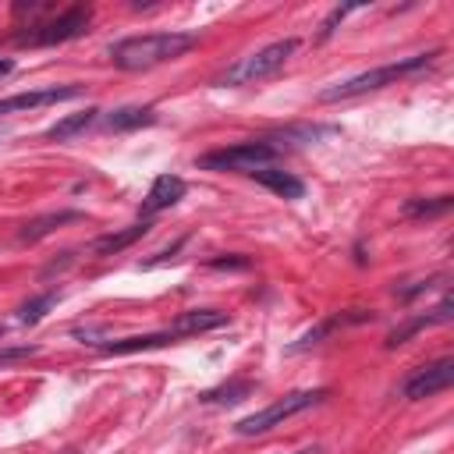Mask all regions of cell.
I'll return each mask as SVG.
<instances>
[{
    "label": "cell",
    "mask_w": 454,
    "mask_h": 454,
    "mask_svg": "<svg viewBox=\"0 0 454 454\" xmlns=\"http://www.w3.org/2000/svg\"><path fill=\"white\" fill-rule=\"evenodd\" d=\"M252 390H255V383H252V380H234V383H223V387L206 390L199 401H206V404H234V401L248 397Z\"/></svg>",
    "instance_id": "20"
},
{
    "label": "cell",
    "mask_w": 454,
    "mask_h": 454,
    "mask_svg": "<svg viewBox=\"0 0 454 454\" xmlns=\"http://www.w3.org/2000/svg\"><path fill=\"white\" fill-rule=\"evenodd\" d=\"M252 177H255L262 188H270L273 195H280V199H301V195H305L301 177H294V174L284 170V167H262V170H255Z\"/></svg>",
    "instance_id": "16"
},
{
    "label": "cell",
    "mask_w": 454,
    "mask_h": 454,
    "mask_svg": "<svg viewBox=\"0 0 454 454\" xmlns=\"http://www.w3.org/2000/svg\"><path fill=\"white\" fill-rule=\"evenodd\" d=\"M376 319V312L372 309H344V312H333V316H326L323 323H316L309 333H301L294 344H291V351H301V348H309V344H319L323 337H330L333 330H344V326H358V323H372Z\"/></svg>",
    "instance_id": "10"
},
{
    "label": "cell",
    "mask_w": 454,
    "mask_h": 454,
    "mask_svg": "<svg viewBox=\"0 0 454 454\" xmlns=\"http://www.w3.org/2000/svg\"><path fill=\"white\" fill-rule=\"evenodd\" d=\"M436 57H440V50H429V53H415V57H404V60H394V64H383V67H369V71H362V74H351V78H344V82H337V85L323 89V92H319V99H323V103L355 99V96H362V92H372V89L394 85L397 78H408V74H415V71L429 67Z\"/></svg>",
    "instance_id": "2"
},
{
    "label": "cell",
    "mask_w": 454,
    "mask_h": 454,
    "mask_svg": "<svg viewBox=\"0 0 454 454\" xmlns=\"http://www.w3.org/2000/svg\"><path fill=\"white\" fill-rule=\"evenodd\" d=\"M227 323H231V316L220 312V309H188V312H181L167 330H174V337L181 340V337H195V333L220 330V326H227Z\"/></svg>",
    "instance_id": "11"
},
{
    "label": "cell",
    "mask_w": 454,
    "mask_h": 454,
    "mask_svg": "<svg viewBox=\"0 0 454 454\" xmlns=\"http://www.w3.org/2000/svg\"><path fill=\"white\" fill-rule=\"evenodd\" d=\"M199 43V35L192 32H149V35H128L121 43L110 46V60L121 71H149L156 64L177 60L184 57L192 46Z\"/></svg>",
    "instance_id": "1"
},
{
    "label": "cell",
    "mask_w": 454,
    "mask_h": 454,
    "mask_svg": "<svg viewBox=\"0 0 454 454\" xmlns=\"http://www.w3.org/2000/svg\"><path fill=\"white\" fill-rule=\"evenodd\" d=\"M294 454H319V447H305V450H294Z\"/></svg>",
    "instance_id": "26"
},
{
    "label": "cell",
    "mask_w": 454,
    "mask_h": 454,
    "mask_svg": "<svg viewBox=\"0 0 454 454\" xmlns=\"http://www.w3.org/2000/svg\"><path fill=\"white\" fill-rule=\"evenodd\" d=\"M74 220H85V213H78V209H57V213H43V216H32V220H25V223H21V231H18V241H21V245L43 241L46 234H53L57 227H64V223H74Z\"/></svg>",
    "instance_id": "12"
},
{
    "label": "cell",
    "mask_w": 454,
    "mask_h": 454,
    "mask_svg": "<svg viewBox=\"0 0 454 454\" xmlns=\"http://www.w3.org/2000/svg\"><path fill=\"white\" fill-rule=\"evenodd\" d=\"M82 96V85H46V89H32V92H14L7 99H0V114H25V110H39L50 103H64Z\"/></svg>",
    "instance_id": "8"
},
{
    "label": "cell",
    "mask_w": 454,
    "mask_h": 454,
    "mask_svg": "<svg viewBox=\"0 0 454 454\" xmlns=\"http://www.w3.org/2000/svg\"><path fill=\"white\" fill-rule=\"evenodd\" d=\"M60 301V291H43V294H35V298H28V301H21L18 305V323H25V326H35L53 305Z\"/></svg>",
    "instance_id": "19"
},
{
    "label": "cell",
    "mask_w": 454,
    "mask_h": 454,
    "mask_svg": "<svg viewBox=\"0 0 454 454\" xmlns=\"http://www.w3.org/2000/svg\"><path fill=\"white\" fill-rule=\"evenodd\" d=\"M294 46H298V39H277V43L262 46V50L241 57L238 64H231V67L216 78V85H255V82L277 74V71L287 64V57L294 53Z\"/></svg>",
    "instance_id": "3"
},
{
    "label": "cell",
    "mask_w": 454,
    "mask_h": 454,
    "mask_svg": "<svg viewBox=\"0 0 454 454\" xmlns=\"http://www.w3.org/2000/svg\"><path fill=\"white\" fill-rule=\"evenodd\" d=\"M39 348L35 344H21V348H7V351H0V365H7V362H18V358H28V355H35Z\"/></svg>",
    "instance_id": "23"
},
{
    "label": "cell",
    "mask_w": 454,
    "mask_h": 454,
    "mask_svg": "<svg viewBox=\"0 0 454 454\" xmlns=\"http://www.w3.org/2000/svg\"><path fill=\"white\" fill-rule=\"evenodd\" d=\"M174 330H156V333H135V337H121V340H106L99 344L103 355H131V351H149V348H167L174 344Z\"/></svg>",
    "instance_id": "15"
},
{
    "label": "cell",
    "mask_w": 454,
    "mask_h": 454,
    "mask_svg": "<svg viewBox=\"0 0 454 454\" xmlns=\"http://www.w3.org/2000/svg\"><path fill=\"white\" fill-rule=\"evenodd\" d=\"M149 124H156L153 106H117V110L106 114L110 131H135V128H149Z\"/></svg>",
    "instance_id": "17"
},
{
    "label": "cell",
    "mask_w": 454,
    "mask_h": 454,
    "mask_svg": "<svg viewBox=\"0 0 454 454\" xmlns=\"http://www.w3.org/2000/svg\"><path fill=\"white\" fill-rule=\"evenodd\" d=\"M149 220H138V223H131V227H124V231H110V234H99L92 245H89V252L92 255H117V252H124V248H131L138 238H145L149 234Z\"/></svg>",
    "instance_id": "13"
},
{
    "label": "cell",
    "mask_w": 454,
    "mask_h": 454,
    "mask_svg": "<svg viewBox=\"0 0 454 454\" xmlns=\"http://www.w3.org/2000/svg\"><path fill=\"white\" fill-rule=\"evenodd\" d=\"M348 11H351V7H337V11H333V14L326 18V21H323V35H330V32H333V25H337V21H340V18L348 14Z\"/></svg>",
    "instance_id": "24"
},
{
    "label": "cell",
    "mask_w": 454,
    "mask_h": 454,
    "mask_svg": "<svg viewBox=\"0 0 454 454\" xmlns=\"http://www.w3.org/2000/svg\"><path fill=\"white\" fill-rule=\"evenodd\" d=\"M454 383V358H436L429 365H419L404 383H401V397L408 401H422L433 394H443Z\"/></svg>",
    "instance_id": "7"
},
{
    "label": "cell",
    "mask_w": 454,
    "mask_h": 454,
    "mask_svg": "<svg viewBox=\"0 0 454 454\" xmlns=\"http://www.w3.org/2000/svg\"><path fill=\"white\" fill-rule=\"evenodd\" d=\"M447 209H450V195H440L436 202H422V199H408L404 202L408 216H436V213H447Z\"/></svg>",
    "instance_id": "21"
},
{
    "label": "cell",
    "mask_w": 454,
    "mask_h": 454,
    "mask_svg": "<svg viewBox=\"0 0 454 454\" xmlns=\"http://www.w3.org/2000/svg\"><path fill=\"white\" fill-rule=\"evenodd\" d=\"M99 114H103V110H96V106H85L82 114H71V117L57 121L53 128H46V138H50V142H67V138H74L78 131H85L89 124H96V121H99Z\"/></svg>",
    "instance_id": "18"
},
{
    "label": "cell",
    "mask_w": 454,
    "mask_h": 454,
    "mask_svg": "<svg viewBox=\"0 0 454 454\" xmlns=\"http://www.w3.org/2000/svg\"><path fill=\"white\" fill-rule=\"evenodd\" d=\"M89 21H92V11H89V7H71V11L57 14L53 21L21 32L18 43H21V46H57V43H67V39L89 32Z\"/></svg>",
    "instance_id": "6"
},
{
    "label": "cell",
    "mask_w": 454,
    "mask_h": 454,
    "mask_svg": "<svg viewBox=\"0 0 454 454\" xmlns=\"http://www.w3.org/2000/svg\"><path fill=\"white\" fill-rule=\"evenodd\" d=\"M450 319V298H443L433 312H422V316H411L408 323H401V326H394L390 333H387V348H397V344H404L411 333H419V330H426V326H436V323H447Z\"/></svg>",
    "instance_id": "14"
},
{
    "label": "cell",
    "mask_w": 454,
    "mask_h": 454,
    "mask_svg": "<svg viewBox=\"0 0 454 454\" xmlns=\"http://www.w3.org/2000/svg\"><path fill=\"white\" fill-rule=\"evenodd\" d=\"M206 266H209V270H248L252 259H248V255H213Z\"/></svg>",
    "instance_id": "22"
},
{
    "label": "cell",
    "mask_w": 454,
    "mask_h": 454,
    "mask_svg": "<svg viewBox=\"0 0 454 454\" xmlns=\"http://www.w3.org/2000/svg\"><path fill=\"white\" fill-rule=\"evenodd\" d=\"M280 149H273L270 142H234V145H223V149H213V153H202L199 156V167L202 170H238V174H255L262 167H273Z\"/></svg>",
    "instance_id": "5"
},
{
    "label": "cell",
    "mask_w": 454,
    "mask_h": 454,
    "mask_svg": "<svg viewBox=\"0 0 454 454\" xmlns=\"http://www.w3.org/2000/svg\"><path fill=\"white\" fill-rule=\"evenodd\" d=\"M184 192H188L184 177H177V174H160V177L149 184L145 199H142V220H149V216H156V213L177 206V202L184 199Z\"/></svg>",
    "instance_id": "9"
},
{
    "label": "cell",
    "mask_w": 454,
    "mask_h": 454,
    "mask_svg": "<svg viewBox=\"0 0 454 454\" xmlns=\"http://www.w3.org/2000/svg\"><path fill=\"white\" fill-rule=\"evenodd\" d=\"M326 394H330L326 387H316V390H291V394L277 397L273 404H266V408H259V411H252V415L238 419V422H234V433H238V436H259V433H266V429L280 426L284 419H291V415H298V411H305V408L319 404Z\"/></svg>",
    "instance_id": "4"
},
{
    "label": "cell",
    "mask_w": 454,
    "mask_h": 454,
    "mask_svg": "<svg viewBox=\"0 0 454 454\" xmlns=\"http://www.w3.org/2000/svg\"><path fill=\"white\" fill-rule=\"evenodd\" d=\"M11 67H14V64H11L7 57H0V78H4V74H11Z\"/></svg>",
    "instance_id": "25"
}]
</instances>
